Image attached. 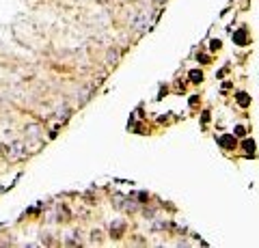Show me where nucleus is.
I'll return each mask as SVG.
<instances>
[{
    "label": "nucleus",
    "mask_w": 259,
    "mask_h": 248,
    "mask_svg": "<svg viewBox=\"0 0 259 248\" xmlns=\"http://www.w3.org/2000/svg\"><path fill=\"white\" fill-rule=\"evenodd\" d=\"M2 153H4V158H7L9 162H17V160H22V158L26 156V149H24V142L13 140V142L2 145Z\"/></svg>",
    "instance_id": "nucleus-1"
},
{
    "label": "nucleus",
    "mask_w": 259,
    "mask_h": 248,
    "mask_svg": "<svg viewBox=\"0 0 259 248\" xmlns=\"http://www.w3.org/2000/svg\"><path fill=\"white\" fill-rule=\"evenodd\" d=\"M132 26L136 28V30H145L147 26H149V11H138V15L134 17V22H132Z\"/></svg>",
    "instance_id": "nucleus-2"
},
{
    "label": "nucleus",
    "mask_w": 259,
    "mask_h": 248,
    "mask_svg": "<svg viewBox=\"0 0 259 248\" xmlns=\"http://www.w3.org/2000/svg\"><path fill=\"white\" fill-rule=\"evenodd\" d=\"M238 104L240 106H248V95L246 93H238Z\"/></svg>",
    "instance_id": "nucleus-3"
},
{
    "label": "nucleus",
    "mask_w": 259,
    "mask_h": 248,
    "mask_svg": "<svg viewBox=\"0 0 259 248\" xmlns=\"http://www.w3.org/2000/svg\"><path fill=\"white\" fill-rule=\"evenodd\" d=\"M201 78H203V76H201V71H197V69H194V71H190V80H192V82H201Z\"/></svg>",
    "instance_id": "nucleus-4"
},
{
    "label": "nucleus",
    "mask_w": 259,
    "mask_h": 248,
    "mask_svg": "<svg viewBox=\"0 0 259 248\" xmlns=\"http://www.w3.org/2000/svg\"><path fill=\"white\" fill-rule=\"evenodd\" d=\"M233 39H235V41H238V43H240V45H242V43L246 41V33H244V30H240V33H238V35H235Z\"/></svg>",
    "instance_id": "nucleus-5"
},
{
    "label": "nucleus",
    "mask_w": 259,
    "mask_h": 248,
    "mask_svg": "<svg viewBox=\"0 0 259 248\" xmlns=\"http://www.w3.org/2000/svg\"><path fill=\"white\" fill-rule=\"evenodd\" d=\"M244 149H246V153H251V156H253V149H255V142H253V140H246V142H244Z\"/></svg>",
    "instance_id": "nucleus-6"
},
{
    "label": "nucleus",
    "mask_w": 259,
    "mask_h": 248,
    "mask_svg": "<svg viewBox=\"0 0 259 248\" xmlns=\"http://www.w3.org/2000/svg\"><path fill=\"white\" fill-rule=\"evenodd\" d=\"M220 142H222L225 147H229V145H233V140H231L229 136H225V138H220Z\"/></svg>",
    "instance_id": "nucleus-7"
},
{
    "label": "nucleus",
    "mask_w": 259,
    "mask_h": 248,
    "mask_svg": "<svg viewBox=\"0 0 259 248\" xmlns=\"http://www.w3.org/2000/svg\"><path fill=\"white\" fill-rule=\"evenodd\" d=\"M235 134L238 136H244V127H235Z\"/></svg>",
    "instance_id": "nucleus-8"
},
{
    "label": "nucleus",
    "mask_w": 259,
    "mask_h": 248,
    "mask_svg": "<svg viewBox=\"0 0 259 248\" xmlns=\"http://www.w3.org/2000/svg\"><path fill=\"white\" fill-rule=\"evenodd\" d=\"M220 47V41H212V50H218Z\"/></svg>",
    "instance_id": "nucleus-9"
},
{
    "label": "nucleus",
    "mask_w": 259,
    "mask_h": 248,
    "mask_svg": "<svg viewBox=\"0 0 259 248\" xmlns=\"http://www.w3.org/2000/svg\"><path fill=\"white\" fill-rule=\"evenodd\" d=\"M162 2H164V0H156V4H162Z\"/></svg>",
    "instance_id": "nucleus-10"
}]
</instances>
